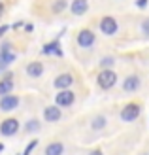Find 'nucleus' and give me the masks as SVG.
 I'll return each mask as SVG.
<instances>
[{
  "instance_id": "f257e3e1",
  "label": "nucleus",
  "mask_w": 149,
  "mask_h": 155,
  "mask_svg": "<svg viewBox=\"0 0 149 155\" xmlns=\"http://www.w3.org/2000/svg\"><path fill=\"white\" fill-rule=\"evenodd\" d=\"M96 83H98V87L104 89V91L113 89L115 83H117V72L113 68H102L96 76Z\"/></svg>"
},
{
  "instance_id": "f03ea898",
  "label": "nucleus",
  "mask_w": 149,
  "mask_h": 155,
  "mask_svg": "<svg viewBox=\"0 0 149 155\" xmlns=\"http://www.w3.org/2000/svg\"><path fill=\"white\" fill-rule=\"evenodd\" d=\"M119 21H117L113 15H102L100 21H98V30L104 36H115L119 32Z\"/></svg>"
},
{
  "instance_id": "7ed1b4c3",
  "label": "nucleus",
  "mask_w": 149,
  "mask_h": 155,
  "mask_svg": "<svg viewBox=\"0 0 149 155\" xmlns=\"http://www.w3.org/2000/svg\"><path fill=\"white\" fill-rule=\"evenodd\" d=\"M140 114H142V106H140V102H128V104H125L121 108V114H119V117L125 121V123H132V121H136L140 117Z\"/></svg>"
},
{
  "instance_id": "20e7f679",
  "label": "nucleus",
  "mask_w": 149,
  "mask_h": 155,
  "mask_svg": "<svg viewBox=\"0 0 149 155\" xmlns=\"http://www.w3.org/2000/svg\"><path fill=\"white\" fill-rule=\"evenodd\" d=\"M76 42L81 49H91V48H95V44H96V34L92 32L91 28H81L76 36Z\"/></svg>"
},
{
  "instance_id": "39448f33",
  "label": "nucleus",
  "mask_w": 149,
  "mask_h": 155,
  "mask_svg": "<svg viewBox=\"0 0 149 155\" xmlns=\"http://www.w3.org/2000/svg\"><path fill=\"white\" fill-rule=\"evenodd\" d=\"M76 102V93L70 91V89H60L57 93V97H55V104L59 108H68Z\"/></svg>"
},
{
  "instance_id": "423d86ee",
  "label": "nucleus",
  "mask_w": 149,
  "mask_h": 155,
  "mask_svg": "<svg viewBox=\"0 0 149 155\" xmlns=\"http://www.w3.org/2000/svg\"><path fill=\"white\" fill-rule=\"evenodd\" d=\"M123 91L125 93H136L142 89V78H140L138 74H128L127 78L123 80Z\"/></svg>"
},
{
  "instance_id": "0eeeda50",
  "label": "nucleus",
  "mask_w": 149,
  "mask_h": 155,
  "mask_svg": "<svg viewBox=\"0 0 149 155\" xmlns=\"http://www.w3.org/2000/svg\"><path fill=\"white\" fill-rule=\"evenodd\" d=\"M17 130H19V119H15V117H8L0 123V134H4V136H13V134H17Z\"/></svg>"
},
{
  "instance_id": "6e6552de",
  "label": "nucleus",
  "mask_w": 149,
  "mask_h": 155,
  "mask_svg": "<svg viewBox=\"0 0 149 155\" xmlns=\"http://www.w3.org/2000/svg\"><path fill=\"white\" fill-rule=\"evenodd\" d=\"M19 106V97L15 95H4L0 98V110L2 112H11Z\"/></svg>"
},
{
  "instance_id": "1a4fd4ad",
  "label": "nucleus",
  "mask_w": 149,
  "mask_h": 155,
  "mask_svg": "<svg viewBox=\"0 0 149 155\" xmlns=\"http://www.w3.org/2000/svg\"><path fill=\"white\" fill-rule=\"evenodd\" d=\"M70 8V13L72 15H85L89 12V0H72V4L68 6Z\"/></svg>"
},
{
  "instance_id": "9d476101",
  "label": "nucleus",
  "mask_w": 149,
  "mask_h": 155,
  "mask_svg": "<svg viewBox=\"0 0 149 155\" xmlns=\"http://www.w3.org/2000/svg\"><path fill=\"white\" fill-rule=\"evenodd\" d=\"M74 83V76L72 74H59L57 78H55V81H53V85H55V89H68L70 87V85H72Z\"/></svg>"
},
{
  "instance_id": "9b49d317",
  "label": "nucleus",
  "mask_w": 149,
  "mask_h": 155,
  "mask_svg": "<svg viewBox=\"0 0 149 155\" xmlns=\"http://www.w3.org/2000/svg\"><path fill=\"white\" fill-rule=\"evenodd\" d=\"M60 117H62V112H60V108L57 104H55V106H47L44 110V119L49 121V123H57Z\"/></svg>"
},
{
  "instance_id": "f8f14e48",
  "label": "nucleus",
  "mask_w": 149,
  "mask_h": 155,
  "mask_svg": "<svg viewBox=\"0 0 149 155\" xmlns=\"http://www.w3.org/2000/svg\"><path fill=\"white\" fill-rule=\"evenodd\" d=\"M11 89H13V74L8 72V74L2 78V81H0V97L10 95Z\"/></svg>"
},
{
  "instance_id": "ddd939ff",
  "label": "nucleus",
  "mask_w": 149,
  "mask_h": 155,
  "mask_svg": "<svg viewBox=\"0 0 149 155\" xmlns=\"http://www.w3.org/2000/svg\"><path fill=\"white\" fill-rule=\"evenodd\" d=\"M44 74V64L40 63V61H32V63H28L27 64V76L28 78H40Z\"/></svg>"
},
{
  "instance_id": "4468645a",
  "label": "nucleus",
  "mask_w": 149,
  "mask_h": 155,
  "mask_svg": "<svg viewBox=\"0 0 149 155\" xmlns=\"http://www.w3.org/2000/svg\"><path fill=\"white\" fill-rule=\"evenodd\" d=\"M42 53L44 55H57V57H62V49H60V44L59 40H53L49 44H45L42 48Z\"/></svg>"
},
{
  "instance_id": "2eb2a0df",
  "label": "nucleus",
  "mask_w": 149,
  "mask_h": 155,
  "mask_svg": "<svg viewBox=\"0 0 149 155\" xmlns=\"http://www.w3.org/2000/svg\"><path fill=\"white\" fill-rule=\"evenodd\" d=\"M62 153H64L62 142H51V144H47V148H45V155H62Z\"/></svg>"
},
{
  "instance_id": "dca6fc26",
  "label": "nucleus",
  "mask_w": 149,
  "mask_h": 155,
  "mask_svg": "<svg viewBox=\"0 0 149 155\" xmlns=\"http://www.w3.org/2000/svg\"><path fill=\"white\" fill-rule=\"evenodd\" d=\"M138 30H140V34H142L145 40H149V15H144V17L140 19Z\"/></svg>"
},
{
  "instance_id": "f3484780",
  "label": "nucleus",
  "mask_w": 149,
  "mask_h": 155,
  "mask_svg": "<svg viewBox=\"0 0 149 155\" xmlns=\"http://www.w3.org/2000/svg\"><path fill=\"white\" fill-rule=\"evenodd\" d=\"M106 123H108V119L104 117V115H96V117L91 121V129L92 130H102L106 127Z\"/></svg>"
},
{
  "instance_id": "a211bd4d",
  "label": "nucleus",
  "mask_w": 149,
  "mask_h": 155,
  "mask_svg": "<svg viewBox=\"0 0 149 155\" xmlns=\"http://www.w3.org/2000/svg\"><path fill=\"white\" fill-rule=\"evenodd\" d=\"M68 0H55V4H53V13H62L68 8Z\"/></svg>"
},
{
  "instance_id": "6ab92c4d",
  "label": "nucleus",
  "mask_w": 149,
  "mask_h": 155,
  "mask_svg": "<svg viewBox=\"0 0 149 155\" xmlns=\"http://www.w3.org/2000/svg\"><path fill=\"white\" fill-rule=\"evenodd\" d=\"M25 130L30 134V133H38L40 130V121H36V119H30L27 125H25Z\"/></svg>"
},
{
  "instance_id": "aec40b11",
  "label": "nucleus",
  "mask_w": 149,
  "mask_h": 155,
  "mask_svg": "<svg viewBox=\"0 0 149 155\" xmlns=\"http://www.w3.org/2000/svg\"><path fill=\"white\" fill-rule=\"evenodd\" d=\"M115 64V59L113 57H104L100 61V68H112Z\"/></svg>"
},
{
  "instance_id": "412c9836",
  "label": "nucleus",
  "mask_w": 149,
  "mask_h": 155,
  "mask_svg": "<svg viewBox=\"0 0 149 155\" xmlns=\"http://www.w3.org/2000/svg\"><path fill=\"white\" fill-rule=\"evenodd\" d=\"M38 146V140H32V142H28V146H27V150H25V153L23 155H30V151H32L34 148Z\"/></svg>"
},
{
  "instance_id": "4be33fe9",
  "label": "nucleus",
  "mask_w": 149,
  "mask_h": 155,
  "mask_svg": "<svg viewBox=\"0 0 149 155\" xmlns=\"http://www.w3.org/2000/svg\"><path fill=\"white\" fill-rule=\"evenodd\" d=\"M136 8H138V10H145V8L149 6V0H136Z\"/></svg>"
},
{
  "instance_id": "5701e85b",
  "label": "nucleus",
  "mask_w": 149,
  "mask_h": 155,
  "mask_svg": "<svg viewBox=\"0 0 149 155\" xmlns=\"http://www.w3.org/2000/svg\"><path fill=\"white\" fill-rule=\"evenodd\" d=\"M8 51H10V42H4L0 45V55H2V53H8Z\"/></svg>"
},
{
  "instance_id": "b1692460",
  "label": "nucleus",
  "mask_w": 149,
  "mask_h": 155,
  "mask_svg": "<svg viewBox=\"0 0 149 155\" xmlns=\"http://www.w3.org/2000/svg\"><path fill=\"white\" fill-rule=\"evenodd\" d=\"M8 30H10V27H8V25H2V27H0V38H2V36L8 32Z\"/></svg>"
},
{
  "instance_id": "393cba45",
  "label": "nucleus",
  "mask_w": 149,
  "mask_h": 155,
  "mask_svg": "<svg viewBox=\"0 0 149 155\" xmlns=\"http://www.w3.org/2000/svg\"><path fill=\"white\" fill-rule=\"evenodd\" d=\"M89 155H104V153H102V150H92Z\"/></svg>"
},
{
  "instance_id": "a878e982",
  "label": "nucleus",
  "mask_w": 149,
  "mask_h": 155,
  "mask_svg": "<svg viewBox=\"0 0 149 155\" xmlns=\"http://www.w3.org/2000/svg\"><path fill=\"white\" fill-rule=\"evenodd\" d=\"M25 30H27V32H32V30H34V25H25Z\"/></svg>"
},
{
  "instance_id": "bb28decb",
  "label": "nucleus",
  "mask_w": 149,
  "mask_h": 155,
  "mask_svg": "<svg viewBox=\"0 0 149 155\" xmlns=\"http://www.w3.org/2000/svg\"><path fill=\"white\" fill-rule=\"evenodd\" d=\"M4 10H6V6H4V2H0V17L4 15Z\"/></svg>"
},
{
  "instance_id": "cd10ccee",
  "label": "nucleus",
  "mask_w": 149,
  "mask_h": 155,
  "mask_svg": "<svg viewBox=\"0 0 149 155\" xmlns=\"http://www.w3.org/2000/svg\"><path fill=\"white\" fill-rule=\"evenodd\" d=\"M19 27H23V21H17V23L13 25V28H19Z\"/></svg>"
},
{
  "instance_id": "c85d7f7f",
  "label": "nucleus",
  "mask_w": 149,
  "mask_h": 155,
  "mask_svg": "<svg viewBox=\"0 0 149 155\" xmlns=\"http://www.w3.org/2000/svg\"><path fill=\"white\" fill-rule=\"evenodd\" d=\"M2 150H4V146H2V144H0V151H2Z\"/></svg>"
},
{
  "instance_id": "c756f323",
  "label": "nucleus",
  "mask_w": 149,
  "mask_h": 155,
  "mask_svg": "<svg viewBox=\"0 0 149 155\" xmlns=\"http://www.w3.org/2000/svg\"><path fill=\"white\" fill-rule=\"evenodd\" d=\"M142 155H149V153H142Z\"/></svg>"
},
{
  "instance_id": "7c9ffc66",
  "label": "nucleus",
  "mask_w": 149,
  "mask_h": 155,
  "mask_svg": "<svg viewBox=\"0 0 149 155\" xmlns=\"http://www.w3.org/2000/svg\"><path fill=\"white\" fill-rule=\"evenodd\" d=\"M115 2H121V0H115Z\"/></svg>"
}]
</instances>
